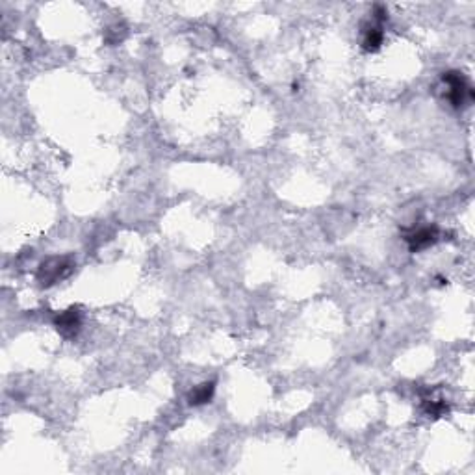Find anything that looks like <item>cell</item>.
Segmentation results:
<instances>
[{
    "instance_id": "obj_1",
    "label": "cell",
    "mask_w": 475,
    "mask_h": 475,
    "mask_svg": "<svg viewBox=\"0 0 475 475\" xmlns=\"http://www.w3.org/2000/svg\"><path fill=\"white\" fill-rule=\"evenodd\" d=\"M446 88H448V99L455 108H463L468 106L474 101V90L468 84V80L461 75V73L450 71L444 73L442 77Z\"/></svg>"
},
{
    "instance_id": "obj_2",
    "label": "cell",
    "mask_w": 475,
    "mask_h": 475,
    "mask_svg": "<svg viewBox=\"0 0 475 475\" xmlns=\"http://www.w3.org/2000/svg\"><path fill=\"white\" fill-rule=\"evenodd\" d=\"M73 270H75V266H73L69 258H49V260H45V262L39 266L38 281L43 286H52V284H56L58 281L65 279V277L71 275Z\"/></svg>"
},
{
    "instance_id": "obj_3",
    "label": "cell",
    "mask_w": 475,
    "mask_h": 475,
    "mask_svg": "<svg viewBox=\"0 0 475 475\" xmlns=\"http://www.w3.org/2000/svg\"><path fill=\"white\" fill-rule=\"evenodd\" d=\"M437 242H438L437 227H422V229H418V231L411 232V234L407 236V244H409L412 253L427 249V247L435 245Z\"/></svg>"
},
{
    "instance_id": "obj_4",
    "label": "cell",
    "mask_w": 475,
    "mask_h": 475,
    "mask_svg": "<svg viewBox=\"0 0 475 475\" xmlns=\"http://www.w3.org/2000/svg\"><path fill=\"white\" fill-rule=\"evenodd\" d=\"M80 323H82V316H80V310L75 309V307L65 310L56 318V329H58L60 334H64L65 338H73L80 331Z\"/></svg>"
},
{
    "instance_id": "obj_5",
    "label": "cell",
    "mask_w": 475,
    "mask_h": 475,
    "mask_svg": "<svg viewBox=\"0 0 475 475\" xmlns=\"http://www.w3.org/2000/svg\"><path fill=\"white\" fill-rule=\"evenodd\" d=\"M214 390H216V385H214V383H203V385L195 386L192 390V394H190V405L199 407V405L208 403V401L214 398Z\"/></svg>"
},
{
    "instance_id": "obj_6",
    "label": "cell",
    "mask_w": 475,
    "mask_h": 475,
    "mask_svg": "<svg viewBox=\"0 0 475 475\" xmlns=\"http://www.w3.org/2000/svg\"><path fill=\"white\" fill-rule=\"evenodd\" d=\"M383 39H385V34H383V30H381L379 26H372V28H368L366 34H364L362 49L366 52L379 51L381 45H383Z\"/></svg>"
},
{
    "instance_id": "obj_7",
    "label": "cell",
    "mask_w": 475,
    "mask_h": 475,
    "mask_svg": "<svg viewBox=\"0 0 475 475\" xmlns=\"http://www.w3.org/2000/svg\"><path fill=\"white\" fill-rule=\"evenodd\" d=\"M425 412L433 418H440L448 412V405L444 399H425L424 401Z\"/></svg>"
}]
</instances>
